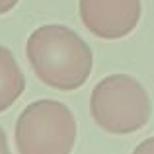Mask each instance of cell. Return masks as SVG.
<instances>
[{
  "instance_id": "6da1fadb",
  "label": "cell",
  "mask_w": 154,
  "mask_h": 154,
  "mask_svg": "<svg viewBox=\"0 0 154 154\" xmlns=\"http://www.w3.org/2000/svg\"><path fill=\"white\" fill-rule=\"evenodd\" d=\"M26 55L35 76L49 88L70 92L80 88L92 72V51L66 26H43L29 35Z\"/></svg>"
},
{
  "instance_id": "7a4b0ae2",
  "label": "cell",
  "mask_w": 154,
  "mask_h": 154,
  "mask_svg": "<svg viewBox=\"0 0 154 154\" xmlns=\"http://www.w3.org/2000/svg\"><path fill=\"white\" fill-rule=\"evenodd\" d=\"M90 111L105 133L131 135L140 131L150 119V98L133 76L111 74L94 86Z\"/></svg>"
},
{
  "instance_id": "3957f363",
  "label": "cell",
  "mask_w": 154,
  "mask_h": 154,
  "mask_svg": "<svg viewBox=\"0 0 154 154\" xmlns=\"http://www.w3.org/2000/svg\"><path fill=\"white\" fill-rule=\"evenodd\" d=\"M76 143L72 111L57 100L29 103L16 123V146L20 154H70Z\"/></svg>"
},
{
  "instance_id": "277c9868",
  "label": "cell",
  "mask_w": 154,
  "mask_h": 154,
  "mask_svg": "<svg viewBox=\"0 0 154 154\" xmlns=\"http://www.w3.org/2000/svg\"><path fill=\"white\" fill-rule=\"evenodd\" d=\"M80 20L100 39H121L140 20V0H80Z\"/></svg>"
},
{
  "instance_id": "5b68a950",
  "label": "cell",
  "mask_w": 154,
  "mask_h": 154,
  "mask_svg": "<svg viewBox=\"0 0 154 154\" xmlns=\"http://www.w3.org/2000/svg\"><path fill=\"white\" fill-rule=\"evenodd\" d=\"M26 88V78L10 49L0 45V111H6Z\"/></svg>"
},
{
  "instance_id": "8992f818",
  "label": "cell",
  "mask_w": 154,
  "mask_h": 154,
  "mask_svg": "<svg viewBox=\"0 0 154 154\" xmlns=\"http://www.w3.org/2000/svg\"><path fill=\"white\" fill-rule=\"evenodd\" d=\"M133 154H154V137L143 140V143L133 150Z\"/></svg>"
},
{
  "instance_id": "52a82bcc",
  "label": "cell",
  "mask_w": 154,
  "mask_h": 154,
  "mask_svg": "<svg viewBox=\"0 0 154 154\" xmlns=\"http://www.w3.org/2000/svg\"><path fill=\"white\" fill-rule=\"evenodd\" d=\"M18 2H20V0H0V16L6 14V12H10Z\"/></svg>"
},
{
  "instance_id": "ba28073f",
  "label": "cell",
  "mask_w": 154,
  "mask_h": 154,
  "mask_svg": "<svg viewBox=\"0 0 154 154\" xmlns=\"http://www.w3.org/2000/svg\"><path fill=\"white\" fill-rule=\"evenodd\" d=\"M0 154H10V146H8V139L6 133L0 129Z\"/></svg>"
}]
</instances>
